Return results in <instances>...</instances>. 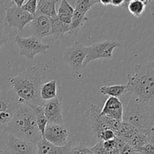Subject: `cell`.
Returning <instances> with one entry per match:
<instances>
[{
    "instance_id": "6da1fadb",
    "label": "cell",
    "mask_w": 154,
    "mask_h": 154,
    "mask_svg": "<svg viewBox=\"0 0 154 154\" xmlns=\"http://www.w3.org/2000/svg\"><path fill=\"white\" fill-rule=\"evenodd\" d=\"M9 81L20 103L30 107L45 104V102L41 97L42 81L37 66H29L16 76L9 78Z\"/></svg>"
},
{
    "instance_id": "7a4b0ae2",
    "label": "cell",
    "mask_w": 154,
    "mask_h": 154,
    "mask_svg": "<svg viewBox=\"0 0 154 154\" xmlns=\"http://www.w3.org/2000/svg\"><path fill=\"white\" fill-rule=\"evenodd\" d=\"M123 107V121L141 129L150 130L154 125V105L125 92L120 98Z\"/></svg>"
},
{
    "instance_id": "3957f363",
    "label": "cell",
    "mask_w": 154,
    "mask_h": 154,
    "mask_svg": "<svg viewBox=\"0 0 154 154\" xmlns=\"http://www.w3.org/2000/svg\"><path fill=\"white\" fill-rule=\"evenodd\" d=\"M5 132L16 138L36 142L42 138L32 108L21 103Z\"/></svg>"
},
{
    "instance_id": "277c9868",
    "label": "cell",
    "mask_w": 154,
    "mask_h": 154,
    "mask_svg": "<svg viewBox=\"0 0 154 154\" xmlns=\"http://www.w3.org/2000/svg\"><path fill=\"white\" fill-rule=\"evenodd\" d=\"M135 74L128 75L126 93L154 105V69L152 62L137 65Z\"/></svg>"
},
{
    "instance_id": "5b68a950",
    "label": "cell",
    "mask_w": 154,
    "mask_h": 154,
    "mask_svg": "<svg viewBox=\"0 0 154 154\" xmlns=\"http://www.w3.org/2000/svg\"><path fill=\"white\" fill-rule=\"evenodd\" d=\"M20 104L13 89L0 92V130H5Z\"/></svg>"
},
{
    "instance_id": "8992f818",
    "label": "cell",
    "mask_w": 154,
    "mask_h": 154,
    "mask_svg": "<svg viewBox=\"0 0 154 154\" xmlns=\"http://www.w3.org/2000/svg\"><path fill=\"white\" fill-rule=\"evenodd\" d=\"M90 120L91 122V128L93 135L96 138H98L99 134L102 131L106 129H111L117 135L121 123V121L114 120L101 114V109L94 104H93L90 108Z\"/></svg>"
},
{
    "instance_id": "52a82bcc",
    "label": "cell",
    "mask_w": 154,
    "mask_h": 154,
    "mask_svg": "<svg viewBox=\"0 0 154 154\" xmlns=\"http://www.w3.org/2000/svg\"><path fill=\"white\" fill-rule=\"evenodd\" d=\"M15 42L19 48L20 55L28 60H33L38 54H46L50 45L44 44L40 38L35 35L23 38L17 35Z\"/></svg>"
},
{
    "instance_id": "ba28073f",
    "label": "cell",
    "mask_w": 154,
    "mask_h": 154,
    "mask_svg": "<svg viewBox=\"0 0 154 154\" xmlns=\"http://www.w3.org/2000/svg\"><path fill=\"white\" fill-rule=\"evenodd\" d=\"M120 44L116 41H104L93 44L87 47V55L83 63V68L98 59H111L113 57V52Z\"/></svg>"
},
{
    "instance_id": "9c48e42d",
    "label": "cell",
    "mask_w": 154,
    "mask_h": 154,
    "mask_svg": "<svg viewBox=\"0 0 154 154\" xmlns=\"http://www.w3.org/2000/svg\"><path fill=\"white\" fill-rule=\"evenodd\" d=\"M87 55V47L78 42H75L63 52V60L72 71L78 72L83 68V63Z\"/></svg>"
},
{
    "instance_id": "30bf717a",
    "label": "cell",
    "mask_w": 154,
    "mask_h": 154,
    "mask_svg": "<svg viewBox=\"0 0 154 154\" xmlns=\"http://www.w3.org/2000/svg\"><path fill=\"white\" fill-rule=\"evenodd\" d=\"M34 18L35 15L29 13L22 8L17 7L15 5L5 9V20L8 25L10 27L16 28L20 32H22L25 26L29 23H31Z\"/></svg>"
},
{
    "instance_id": "8fae6325",
    "label": "cell",
    "mask_w": 154,
    "mask_h": 154,
    "mask_svg": "<svg viewBox=\"0 0 154 154\" xmlns=\"http://www.w3.org/2000/svg\"><path fill=\"white\" fill-rule=\"evenodd\" d=\"M69 133L63 124L48 123L44 132L43 138L48 142L56 146H64L67 144Z\"/></svg>"
},
{
    "instance_id": "7c38bea8",
    "label": "cell",
    "mask_w": 154,
    "mask_h": 154,
    "mask_svg": "<svg viewBox=\"0 0 154 154\" xmlns=\"http://www.w3.org/2000/svg\"><path fill=\"white\" fill-rule=\"evenodd\" d=\"M7 150L8 154H37L36 142L9 135L8 139Z\"/></svg>"
},
{
    "instance_id": "4fadbf2b",
    "label": "cell",
    "mask_w": 154,
    "mask_h": 154,
    "mask_svg": "<svg viewBox=\"0 0 154 154\" xmlns=\"http://www.w3.org/2000/svg\"><path fill=\"white\" fill-rule=\"evenodd\" d=\"M63 102L60 96H56L54 99L46 101L44 104V111L48 120V123L63 124Z\"/></svg>"
},
{
    "instance_id": "5bb4252c",
    "label": "cell",
    "mask_w": 154,
    "mask_h": 154,
    "mask_svg": "<svg viewBox=\"0 0 154 154\" xmlns=\"http://www.w3.org/2000/svg\"><path fill=\"white\" fill-rule=\"evenodd\" d=\"M31 23L32 35L36 36L41 40L43 38L51 35V22L50 17L36 11L34 20Z\"/></svg>"
},
{
    "instance_id": "9a60e30c",
    "label": "cell",
    "mask_w": 154,
    "mask_h": 154,
    "mask_svg": "<svg viewBox=\"0 0 154 154\" xmlns=\"http://www.w3.org/2000/svg\"><path fill=\"white\" fill-rule=\"evenodd\" d=\"M101 114L118 121H123V107L120 99L110 96L105 101L103 108L101 110Z\"/></svg>"
},
{
    "instance_id": "2e32d148",
    "label": "cell",
    "mask_w": 154,
    "mask_h": 154,
    "mask_svg": "<svg viewBox=\"0 0 154 154\" xmlns=\"http://www.w3.org/2000/svg\"><path fill=\"white\" fill-rule=\"evenodd\" d=\"M37 154H70L72 149V142H68L66 145L56 146L48 142V141L42 138L37 143Z\"/></svg>"
},
{
    "instance_id": "e0dca14e",
    "label": "cell",
    "mask_w": 154,
    "mask_h": 154,
    "mask_svg": "<svg viewBox=\"0 0 154 154\" xmlns=\"http://www.w3.org/2000/svg\"><path fill=\"white\" fill-rule=\"evenodd\" d=\"M90 148L96 154H120L115 138L109 141H99Z\"/></svg>"
},
{
    "instance_id": "ac0fdd59",
    "label": "cell",
    "mask_w": 154,
    "mask_h": 154,
    "mask_svg": "<svg viewBox=\"0 0 154 154\" xmlns=\"http://www.w3.org/2000/svg\"><path fill=\"white\" fill-rule=\"evenodd\" d=\"M88 18L86 17L85 14H83L78 11H74L73 16L72 18V22L69 24V32L68 34L71 36L76 37L78 36L81 27L84 26V23Z\"/></svg>"
},
{
    "instance_id": "d6986e66",
    "label": "cell",
    "mask_w": 154,
    "mask_h": 154,
    "mask_svg": "<svg viewBox=\"0 0 154 154\" xmlns=\"http://www.w3.org/2000/svg\"><path fill=\"white\" fill-rule=\"evenodd\" d=\"M51 35L55 39L63 38L66 33H69V25L60 20L57 16L51 18Z\"/></svg>"
},
{
    "instance_id": "ffe728a7",
    "label": "cell",
    "mask_w": 154,
    "mask_h": 154,
    "mask_svg": "<svg viewBox=\"0 0 154 154\" xmlns=\"http://www.w3.org/2000/svg\"><path fill=\"white\" fill-rule=\"evenodd\" d=\"M59 0H38L37 6V11L48 17H54L57 16L56 10V4Z\"/></svg>"
},
{
    "instance_id": "44dd1931",
    "label": "cell",
    "mask_w": 154,
    "mask_h": 154,
    "mask_svg": "<svg viewBox=\"0 0 154 154\" xmlns=\"http://www.w3.org/2000/svg\"><path fill=\"white\" fill-rule=\"evenodd\" d=\"M74 11V8L69 4L67 0H62L57 11V17L63 23L69 25L72 22Z\"/></svg>"
},
{
    "instance_id": "7402d4cb",
    "label": "cell",
    "mask_w": 154,
    "mask_h": 154,
    "mask_svg": "<svg viewBox=\"0 0 154 154\" xmlns=\"http://www.w3.org/2000/svg\"><path fill=\"white\" fill-rule=\"evenodd\" d=\"M141 129L136 127V126H133L131 123H128L126 121H121L120 123V127L119 129L118 132H117V135L116 136H119L121 138H123L126 143L135 135L138 133Z\"/></svg>"
},
{
    "instance_id": "603a6c76",
    "label": "cell",
    "mask_w": 154,
    "mask_h": 154,
    "mask_svg": "<svg viewBox=\"0 0 154 154\" xmlns=\"http://www.w3.org/2000/svg\"><path fill=\"white\" fill-rule=\"evenodd\" d=\"M57 96V81L52 80L45 84H42L41 87V97L45 102L54 99Z\"/></svg>"
},
{
    "instance_id": "cb8c5ba5",
    "label": "cell",
    "mask_w": 154,
    "mask_h": 154,
    "mask_svg": "<svg viewBox=\"0 0 154 154\" xmlns=\"http://www.w3.org/2000/svg\"><path fill=\"white\" fill-rule=\"evenodd\" d=\"M31 108H32L33 111H34L39 131H40L41 134L42 135V138H43L45 128H46L47 125H48V120H47L46 117H45V111H44V105H35V106H32Z\"/></svg>"
},
{
    "instance_id": "d4e9b609",
    "label": "cell",
    "mask_w": 154,
    "mask_h": 154,
    "mask_svg": "<svg viewBox=\"0 0 154 154\" xmlns=\"http://www.w3.org/2000/svg\"><path fill=\"white\" fill-rule=\"evenodd\" d=\"M126 85H111V86H102L99 91L102 95L110 96L111 97H116L120 99L122 95L126 92Z\"/></svg>"
},
{
    "instance_id": "484cf974",
    "label": "cell",
    "mask_w": 154,
    "mask_h": 154,
    "mask_svg": "<svg viewBox=\"0 0 154 154\" xmlns=\"http://www.w3.org/2000/svg\"><path fill=\"white\" fill-rule=\"evenodd\" d=\"M129 10V11L130 12V14L132 15H133L134 17L137 18H140L143 16L144 11L146 10V5L144 4H143L142 2H141L138 0L136 1L130 2L128 4L127 7H126Z\"/></svg>"
},
{
    "instance_id": "4316f807",
    "label": "cell",
    "mask_w": 154,
    "mask_h": 154,
    "mask_svg": "<svg viewBox=\"0 0 154 154\" xmlns=\"http://www.w3.org/2000/svg\"><path fill=\"white\" fill-rule=\"evenodd\" d=\"M92 5L90 0H77L75 10L78 11L83 14H87L92 8Z\"/></svg>"
},
{
    "instance_id": "83f0119b",
    "label": "cell",
    "mask_w": 154,
    "mask_h": 154,
    "mask_svg": "<svg viewBox=\"0 0 154 154\" xmlns=\"http://www.w3.org/2000/svg\"><path fill=\"white\" fill-rule=\"evenodd\" d=\"M70 154H96L95 153L90 147L86 145L84 143L78 144L76 147H73Z\"/></svg>"
},
{
    "instance_id": "f1b7e54d",
    "label": "cell",
    "mask_w": 154,
    "mask_h": 154,
    "mask_svg": "<svg viewBox=\"0 0 154 154\" xmlns=\"http://www.w3.org/2000/svg\"><path fill=\"white\" fill-rule=\"evenodd\" d=\"M38 2V0H28L21 8L23 10L28 11L29 13L35 15L36 11H37Z\"/></svg>"
},
{
    "instance_id": "f546056e",
    "label": "cell",
    "mask_w": 154,
    "mask_h": 154,
    "mask_svg": "<svg viewBox=\"0 0 154 154\" xmlns=\"http://www.w3.org/2000/svg\"><path fill=\"white\" fill-rule=\"evenodd\" d=\"M116 137L115 132H114L111 129H106V130H104L99 134V137H98V139H99L100 141H109V140L114 139Z\"/></svg>"
},
{
    "instance_id": "4dcf8cb0",
    "label": "cell",
    "mask_w": 154,
    "mask_h": 154,
    "mask_svg": "<svg viewBox=\"0 0 154 154\" xmlns=\"http://www.w3.org/2000/svg\"><path fill=\"white\" fill-rule=\"evenodd\" d=\"M141 154H154V145L150 142H147L144 146L137 150Z\"/></svg>"
},
{
    "instance_id": "1f68e13d",
    "label": "cell",
    "mask_w": 154,
    "mask_h": 154,
    "mask_svg": "<svg viewBox=\"0 0 154 154\" xmlns=\"http://www.w3.org/2000/svg\"><path fill=\"white\" fill-rule=\"evenodd\" d=\"M8 41V35L4 27L0 24V48Z\"/></svg>"
},
{
    "instance_id": "d6a6232c",
    "label": "cell",
    "mask_w": 154,
    "mask_h": 154,
    "mask_svg": "<svg viewBox=\"0 0 154 154\" xmlns=\"http://www.w3.org/2000/svg\"><path fill=\"white\" fill-rule=\"evenodd\" d=\"M148 141L154 145V125L153 127L150 129V132H149Z\"/></svg>"
},
{
    "instance_id": "836d02e7",
    "label": "cell",
    "mask_w": 154,
    "mask_h": 154,
    "mask_svg": "<svg viewBox=\"0 0 154 154\" xmlns=\"http://www.w3.org/2000/svg\"><path fill=\"white\" fill-rule=\"evenodd\" d=\"M125 0H112L111 1V5L115 7H120V6H123Z\"/></svg>"
},
{
    "instance_id": "e575fe53",
    "label": "cell",
    "mask_w": 154,
    "mask_h": 154,
    "mask_svg": "<svg viewBox=\"0 0 154 154\" xmlns=\"http://www.w3.org/2000/svg\"><path fill=\"white\" fill-rule=\"evenodd\" d=\"M11 1L15 5L17 6V7L19 8H21L23 5L24 3H25V2L26 1V0H11Z\"/></svg>"
},
{
    "instance_id": "d590c367",
    "label": "cell",
    "mask_w": 154,
    "mask_h": 154,
    "mask_svg": "<svg viewBox=\"0 0 154 154\" xmlns=\"http://www.w3.org/2000/svg\"><path fill=\"white\" fill-rule=\"evenodd\" d=\"M147 6H148L150 11H151V14L153 15V16H154V0L152 2H150Z\"/></svg>"
},
{
    "instance_id": "8d00e7d4",
    "label": "cell",
    "mask_w": 154,
    "mask_h": 154,
    "mask_svg": "<svg viewBox=\"0 0 154 154\" xmlns=\"http://www.w3.org/2000/svg\"><path fill=\"white\" fill-rule=\"evenodd\" d=\"M111 1L112 0H99V3L103 5H111Z\"/></svg>"
},
{
    "instance_id": "74e56055",
    "label": "cell",
    "mask_w": 154,
    "mask_h": 154,
    "mask_svg": "<svg viewBox=\"0 0 154 154\" xmlns=\"http://www.w3.org/2000/svg\"><path fill=\"white\" fill-rule=\"evenodd\" d=\"M138 1H140V2H142L143 4L145 5L146 6L148 5L149 2H150V1H149V0H138Z\"/></svg>"
},
{
    "instance_id": "f35d334b",
    "label": "cell",
    "mask_w": 154,
    "mask_h": 154,
    "mask_svg": "<svg viewBox=\"0 0 154 154\" xmlns=\"http://www.w3.org/2000/svg\"><path fill=\"white\" fill-rule=\"evenodd\" d=\"M90 3H91L92 5H94L95 4H97V3H99V0H90Z\"/></svg>"
},
{
    "instance_id": "ab89813d",
    "label": "cell",
    "mask_w": 154,
    "mask_h": 154,
    "mask_svg": "<svg viewBox=\"0 0 154 154\" xmlns=\"http://www.w3.org/2000/svg\"><path fill=\"white\" fill-rule=\"evenodd\" d=\"M128 4H129V0H125L124 4H123V7H127Z\"/></svg>"
},
{
    "instance_id": "60d3db41",
    "label": "cell",
    "mask_w": 154,
    "mask_h": 154,
    "mask_svg": "<svg viewBox=\"0 0 154 154\" xmlns=\"http://www.w3.org/2000/svg\"><path fill=\"white\" fill-rule=\"evenodd\" d=\"M0 154H8L7 151H4V150H0Z\"/></svg>"
},
{
    "instance_id": "b9f144b4",
    "label": "cell",
    "mask_w": 154,
    "mask_h": 154,
    "mask_svg": "<svg viewBox=\"0 0 154 154\" xmlns=\"http://www.w3.org/2000/svg\"><path fill=\"white\" fill-rule=\"evenodd\" d=\"M130 154H141V153H138V152H137V151H135V150H134V151L132 152V153H131Z\"/></svg>"
},
{
    "instance_id": "7bdbcfd3",
    "label": "cell",
    "mask_w": 154,
    "mask_h": 154,
    "mask_svg": "<svg viewBox=\"0 0 154 154\" xmlns=\"http://www.w3.org/2000/svg\"><path fill=\"white\" fill-rule=\"evenodd\" d=\"M152 63H153V69H154V60H153V61H152Z\"/></svg>"
},
{
    "instance_id": "ee69618b",
    "label": "cell",
    "mask_w": 154,
    "mask_h": 154,
    "mask_svg": "<svg viewBox=\"0 0 154 154\" xmlns=\"http://www.w3.org/2000/svg\"><path fill=\"white\" fill-rule=\"evenodd\" d=\"M149 1H150V2H152V1H153V0H149Z\"/></svg>"
}]
</instances>
